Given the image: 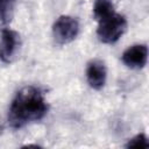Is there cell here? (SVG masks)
<instances>
[{
    "label": "cell",
    "mask_w": 149,
    "mask_h": 149,
    "mask_svg": "<svg viewBox=\"0 0 149 149\" xmlns=\"http://www.w3.org/2000/svg\"><path fill=\"white\" fill-rule=\"evenodd\" d=\"M48 112V105L42 91L35 86L21 88L12 101L8 113L10 127L17 129L30 122L40 121Z\"/></svg>",
    "instance_id": "cell-1"
},
{
    "label": "cell",
    "mask_w": 149,
    "mask_h": 149,
    "mask_svg": "<svg viewBox=\"0 0 149 149\" xmlns=\"http://www.w3.org/2000/svg\"><path fill=\"white\" fill-rule=\"evenodd\" d=\"M126 17L121 14L114 13L113 15L99 21L97 35L100 42L106 44H113L122 36V34L126 31Z\"/></svg>",
    "instance_id": "cell-2"
},
{
    "label": "cell",
    "mask_w": 149,
    "mask_h": 149,
    "mask_svg": "<svg viewBox=\"0 0 149 149\" xmlns=\"http://www.w3.org/2000/svg\"><path fill=\"white\" fill-rule=\"evenodd\" d=\"M79 33L78 21L69 15L59 16L52 26V35L58 44H68L72 42Z\"/></svg>",
    "instance_id": "cell-3"
},
{
    "label": "cell",
    "mask_w": 149,
    "mask_h": 149,
    "mask_svg": "<svg viewBox=\"0 0 149 149\" xmlns=\"http://www.w3.org/2000/svg\"><path fill=\"white\" fill-rule=\"evenodd\" d=\"M20 47V36L16 31L5 28L1 31L0 41V59L3 63H10L15 57Z\"/></svg>",
    "instance_id": "cell-4"
},
{
    "label": "cell",
    "mask_w": 149,
    "mask_h": 149,
    "mask_svg": "<svg viewBox=\"0 0 149 149\" xmlns=\"http://www.w3.org/2000/svg\"><path fill=\"white\" fill-rule=\"evenodd\" d=\"M122 62L130 69H142L147 64L148 48L146 44H134L122 54Z\"/></svg>",
    "instance_id": "cell-5"
},
{
    "label": "cell",
    "mask_w": 149,
    "mask_h": 149,
    "mask_svg": "<svg viewBox=\"0 0 149 149\" xmlns=\"http://www.w3.org/2000/svg\"><path fill=\"white\" fill-rule=\"evenodd\" d=\"M107 71L104 62L99 59H93L87 64L86 68V79L88 85L93 90H101L106 83Z\"/></svg>",
    "instance_id": "cell-6"
},
{
    "label": "cell",
    "mask_w": 149,
    "mask_h": 149,
    "mask_svg": "<svg viewBox=\"0 0 149 149\" xmlns=\"http://www.w3.org/2000/svg\"><path fill=\"white\" fill-rule=\"evenodd\" d=\"M93 14L98 21H101L114 14V5L111 0H95L93 5Z\"/></svg>",
    "instance_id": "cell-7"
},
{
    "label": "cell",
    "mask_w": 149,
    "mask_h": 149,
    "mask_svg": "<svg viewBox=\"0 0 149 149\" xmlns=\"http://www.w3.org/2000/svg\"><path fill=\"white\" fill-rule=\"evenodd\" d=\"M15 0H0V22L6 24L10 21L13 15Z\"/></svg>",
    "instance_id": "cell-8"
},
{
    "label": "cell",
    "mask_w": 149,
    "mask_h": 149,
    "mask_svg": "<svg viewBox=\"0 0 149 149\" xmlns=\"http://www.w3.org/2000/svg\"><path fill=\"white\" fill-rule=\"evenodd\" d=\"M126 147L127 148H148L149 142H148L147 136L143 133H141V134H137L136 136H134L133 139H130L127 142Z\"/></svg>",
    "instance_id": "cell-9"
}]
</instances>
